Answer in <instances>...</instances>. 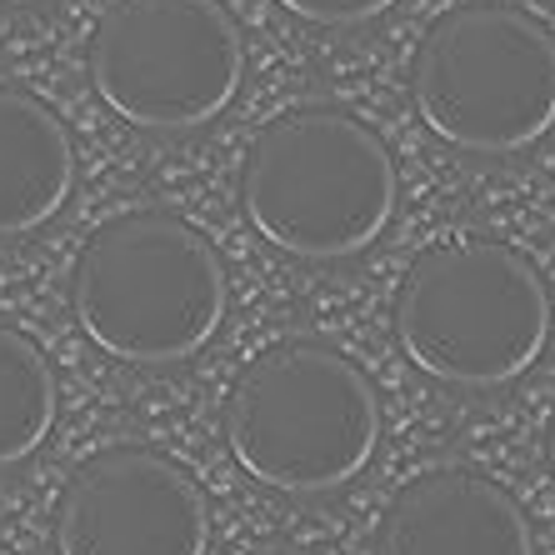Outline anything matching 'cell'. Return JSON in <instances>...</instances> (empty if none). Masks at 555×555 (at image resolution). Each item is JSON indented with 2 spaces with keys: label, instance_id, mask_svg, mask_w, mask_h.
Instances as JSON below:
<instances>
[{
  "label": "cell",
  "instance_id": "obj_1",
  "mask_svg": "<svg viewBox=\"0 0 555 555\" xmlns=\"http://www.w3.org/2000/svg\"><path fill=\"white\" fill-rule=\"evenodd\" d=\"M401 201L396 160L361 116L296 105L256 135L241 170V206L275 250L350 260L386 235Z\"/></svg>",
  "mask_w": 555,
  "mask_h": 555
},
{
  "label": "cell",
  "instance_id": "obj_2",
  "mask_svg": "<svg viewBox=\"0 0 555 555\" xmlns=\"http://www.w3.org/2000/svg\"><path fill=\"white\" fill-rule=\"evenodd\" d=\"M225 446L250 480L285 495L340 491L380 446V401L350 356L281 340L235 375Z\"/></svg>",
  "mask_w": 555,
  "mask_h": 555
},
{
  "label": "cell",
  "instance_id": "obj_3",
  "mask_svg": "<svg viewBox=\"0 0 555 555\" xmlns=\"http://www.w3.org/2000/svg\"><path fill=\"white\" fill-rule=\"evenodd\" d=\"M80 331L130 365L191 361L225 321V271L181 216L130 210L86 241L70 275Z\"/></svg>",
  "mask_w": 555,
  "mask_h": 555
},
{
  "label": "cell",
  "instance_id": "obj_4",
  "mask_svg": "<svg viewBox=\"0 0 555 555\" xmlns=\"http://www.w3.org/2000/svg\"><path fill=\"white\" fill-rule=\"evenodd\" d=\"M396 340L415 371L440 386H511L551 340V296L520 250L501 241H451L426 250L405 275Z\"/></svg>",
  "mask_w": 555,
  "mask_h": 555
},
{
  "label": "cell",
  "instance_id": "obj_5",
  "mask_svg": "<svg viewBox=\"0 0 555 555\" xmlns=\"http://www.w3.org/2000/svg\"><path fill=\"white\" fill-rule=\"evenodd\" d=\"M415 111L446 145L516 155L555 126V36L505 0L455 5L411 65Z\"/></svg>",
  "mask_w": 555,
  "mask_h": 555
},
{
  "label": "cell",
  "instance_id": "obj_6",
  "mask_svg": "<svg viewBox=\"0 0 555 555\" xmlns=\"http://www.w3.org/2000/svg\"><path fill=\"white\" fill-rule=\"evenodd\" d=\"M91 80L141 130H201L231 111L246 40L220 0H111L91 36Z\"/></svg>",
  "mask_w": 555,
  "mask_h": 555
},
{
  "label": "cell",
  "instance_id": "obj_7",
  "mask_svg": "<svg viewBox=\"0 0 555 555\" xmlns=\"http://www.w3.org/2000/svg\"><path fill=\"white\" fill-rule=\"evenodd\" d=\"M61 555H206V495L151 446H111L80 461L55 501Z\"/></svg>",
  "mask_w": 555,
  "mask_h": 555
},
{
  "label": "cell",
  "instance_id": "obj_8",
  "mask_svg": "<svg viewBox=\"0 0 555 555\" xmlns=\"http://www.w3.org/2000/svg\"><path fill=\"white\" fill-rule=\"evenodd\" d=\"M375 555H535L520 501L470 465H440L390 495Z\"/></svg>",
  "mask_w": 555,
  "mask_h": 555
},
{
  "label": "cell",
  "instance_id": "obj_9",
  "mask_svg": "<svg viewBox=\"0 0 555 555\" xmlns=\"http://www.w3.org/2000/svg\"><path fill=\"white\" fill-rule=\"evenodd\" d=\"M76 191L70 130L36 95L0 86V235L40 231Z\"/></svg>",
  "mask_w": 555,
  "mask_h": 555
},
{
  "label": "cell",
  "instance_id": "obj_10",
  "mask_svg": "<svg viewBox=\"0 0 555 555\" xmlns=\"http://www.w3.org/2000/svg\"><path fill=\"white\" fill-rule=\"evenodd\" d=\"M55 426V375L40 346L0 321V470L40 451Z\"/></svg>",
  "mask_w": 555,
  "mask_h": 555
},
{
  "label": "cell",
  "instance_id": "obj_11",
  "mask_svg": "<svg viewBox=\"0 0 555 555\" xmlns=\"http://www.w3.org/2000/svg\"><path fill=\"white\" fill-rule=\"evenodd\" d=\"M281 11H291L296 21H306V26H365V21H375V15H386L396 0H275Z\"/></svg>",
  "mask_w": 555,
  "mask_h": 555
},
{
  "label": "cell",
  "instance_id": "obj_12",
  "mask_svg": "<svg viewBox=\"0 0 555 555\" xmlns=\"http://www.w3.org/2000/svg\"><path fill=\"white\" fill-rule=\"evenodd\" d=\"M551 470H555V421H551Z\"/></svg>",
  "mask_w": 555,
  "mask_h": 555
},
{
  "label": "cell",
  "instance_id": "obj_13",
  "mask_svg": "<svg viewBox=\"0 0 555 555\" xmlns=\"http://www.w3.org/2000/svg\"><path fill=\"white\" fill-rule=\"evenodd\" d=\"M0 5H36V0H0Z\"/></svg>",
  "mask_w": 555,
  "mask_h": 555
}]
</instances>
